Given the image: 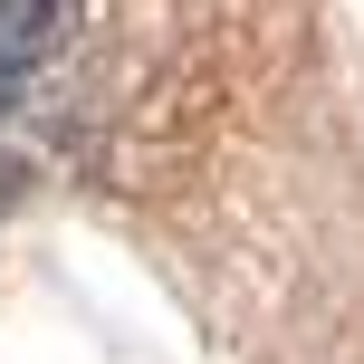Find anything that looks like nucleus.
<instances>
[{
	"label": "nucleus",
	"instance_id": "nucleus-1",
	"mask_svg": "<svg viewBox=\"0 0 364 364\" xmlns=\"http://www.w3.org/2000/svg\"><path fill=\"white\" fill-rule=\"evenodd\" d=\"M48 0H0V106H10L19 87H29V68H38V48H48Z\"/></svg>",
	"mask_w": 364,
	"mask_h": 364
},
{
	"label": "nucleus",
	"instance_id": "nucleus-2",
	"mask_svg": "<svg viewBox=\"0 0 364 364\" xmlns=\"http://www.w3.org/2000/svg\"><path fill=\"white\" fill-rule=\"evenodd\" d=\"M10 192H19V173H10V164H0V211H10Z\"/></svg>",
	"mask_w": 364,
	"mask_h": 364
}]
</instances>
